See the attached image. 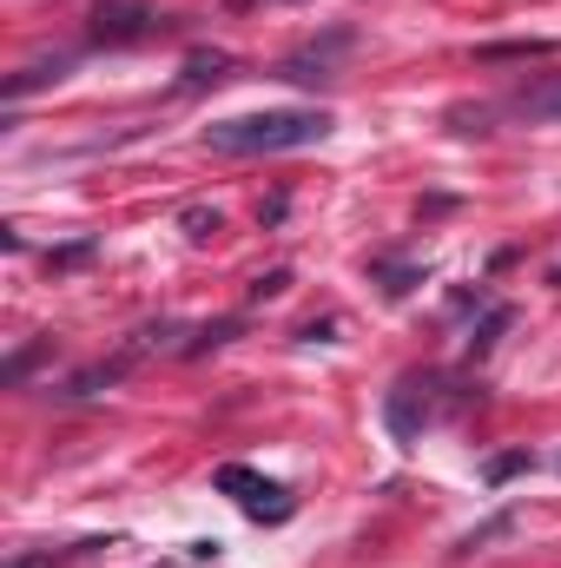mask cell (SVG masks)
<instances>
[{"mask_svg": "<svg viewBox=\"0 0 561 568\" xmlns=\"http://www.w3.org/2000/svg\"><path fill=\"white\" fill-rule=\"evenodd\" d=\"M516 324V304H489L482 311V324H476V337H469V357H489L496 344H502V331Z\"/></svg>", "mask_w": 561, "mask_h": 568, "instance_id": "obj_11", "label": "cell"}, {"mask_svg": "<svg viewBox=\"0 0 561 568\" xmlns=\"http://www.w3.org/2000/svg\"><path fill=\"white\" fill-rule=\"evenodd\" d=\"M238 331H245V317H212V324H198V331L185 337V351H178V357H205V351H225Z\"/></svg>", "mask_w": 561, "mask_h": 568, "instance_id": "obj_9", "label": "cell"}, {"mask_svg": "<svg viewBox=\"0 0 561 568\" xmlns=\"http://www.w3.org/2000/svg\"><path fill=\"white\" fill-rule=\"evenodd\" d=\"M330 113L324 106H272V113H238V120H212L205 145L225 159H265V152H304V145L330 140Z\"/></svg>", "mask_w": 561, "mask_h": 568, "instance_id": "obj_1", "label": "cell"}, {"mask_svg": "<svg viewBox=\"0 0 561 568\" xmlns=\"http://www.w3.org/2000/svg\"><path fill=\"white\" fill-rule=\"evenodd\" d=\"M284 212H290V192H272V199L258 205V219H265V225H278Z\"/></svg>", "mask_w": 561, "mask_h": 568, "instance_id": "obj_21", "label": "cell"}, {"mask_svg": "<svg viewBox=\"0 0 561 568\" xmlns=\"http://www.w3.org/2000/svg\"><path fill=\"white\" fill-rule=\"evenodd\" d=\"M140 357L133 351H120V357H100V364H86V371H73L67 384H60V397H100V390H113L126 371H133Z\"/></svg>", "mask_w": 561, "mask_h": 568, "instance_id": "obj_6", "label": "cell"}, {"mask_svg": "<svg viewBox=\"0 0 561 568\" xmlns=\"http://www.w3.org/2000/svg\"><path fill=\"white\" fill-rule=\"evenodd\" d=\"M178 232H185L192 245H212V239L225 232V219H218V205H185V212H178Z\"/></svg>", "mask_w": 561, "mask_h": 568, "instance_id": "obj_13", "label": "cell"}, {"mask_svg": "<svg viewBox=\"0 0 561 568\" xmlns=\"http://www.w3.org/2000/svg\"><path fill=\"white\" fill-rule=\"evenodd\" d=\"M337 53H350V27H330L324 40L297 47L278 67V80H290V87H330V80H337Z\"/></svg>", "mask_w": 561, "mask_h": 568, "instance_id": "obj_5", "label": "cell"}, {"mask_svg": "<svg viewBox=\"0 0 561 568\" xmlns=\"http://www.w3.org/2000/svg\"><path fill=\"white\" fill-rule=\"evenodd\" d=\"M159 568H165V562H159Z\"/></svg>", "mask_w": 561, "mask_h": 568, "instance_id": "obj_23", "label": "cell"}, {"mask_svg": "<svg viewBox=\"0 0 561 568\" xmlns=\"http://www.w3.org/2000/svg\"><path fill=\"white\" fill-rule=\"evenodd\" d=\"M40 357H53V337H33L27 351H13V357H7V371H0V384L13 390V384H20V377H27V371L40 364Z\"/></svg>", "mask_w": 561, "mask_h": 568, "instance_id": "obj_16", "label": "cell"}, {"mask_svg": "<svg viewBox=\"0 0 561 568\" xmlns=\"http://www.w3.org/2000/svg\"><path fill=\"white\" fill-rule=\"evenodd\" d=\"M172 20H159L145 0H93V20H86V40L93 47H140L152 33H165Z\"/></svg>", "mask_w": 561, "mask_h": 568, "instance_id": "obj_3", "label": "cell"}, {"mask_svg": "<svg viewBox=\"0 0 561 568\" xmlns=\"http://www.w3.org/2000/svg\"><path fill=\"white\" fill-rule=\"evenodd\" d=\"M522 113H529V120H555V126H561V73L522 93Z\"/></svg>", "mask_w": 561, "mask_h": 568, "instance_id": "obj_15", "label": "cell"}, {"mask_svg": "<svg viewBox=\"0 0 561 568\" xmlns=\"http://www.w3.org/2000/svg\"><path fill=\"white\" fill-rule=\"evenodd\" d=\"M429 384H436V377L410 371V377H397L390 397H384V424H390V436H397V449H417L422 443V424H429Z\"/></svg>", "mask_w": 561, "mask_h": 568, "instance_id": "obj_4", "label": "cell"}, {"mask_svg": "<svg viewBox=\"0 0 561 568\" xmlns=\"http://www.w3.org/2000/svg\"><path fill=\"white\" fill-rule=\"evenodd\" d=\"M509 529H516V509H502V516H489V523H476V529H469V536L456 542V556H482V549H489V542H502Z\"/></svg>", "mask_w": 561, "mask_h": 568, "instance_id": "obj_14", "label": "cell"}, {"mask_svg": "<svg viewBox=\"0 0 561 568\" xmlns=\"http://www.w3.org/2000/svg\"><path fill=\"white\" fill-rule=\"evenodd\" d=\"M73 73V53H53V60H33V67H20L13 80H7V106L13 100H27V93H40V87H60Z\"/></svg>", "mask_w": 561, "mask_h": 568, "instance_id": "obj_7", "label": "cell"}, {"mask_svg": "<svg viewBox=\"0 0 561 568\" xmlns=\"http://www.w3.org/2000/svg\"><path fill=\"white\" fill-rule=\"evenodd\" d=\"M218 80H232V53H192L185 67H178V93H205V87H218Z\"/></svg>", "mask_w": 561, "mask_h": 568, "instance_id": "obj_8", "label": "cell"}, {"mask_svg": "<svg viewBox=\"0 0 561 568\" xmlns=\"http://www.w3.org/2000/svg\"><path fill=\"white\" fill-rule=\"evenodd\" d=\"M93 252H100L93 239H73V245H60V252H47V272H80V265H86Z\"/></svg>", "mask_w": 561, "mask_h": 568, "instance_id": "obj_19", "label": "cell"}, {"mask_svg": "<svg viewBox=\"0 0 561 568\" xmlns=\"http://www.w3.org/2000/svg\"><path fill=\"white\" fill-rule=\"evenodd\" d=\"M522 469H536V456H529V449H502V456H489L482 476H489V489H502V483H516Z\"/></svg>", "mask_w": 561, "mask_h": 568, "instance_id": "obj_17", "label": "cell"}, {"mask_svg": "<svg viewBox=\"0 0 561 568\" xmlns=\"http://www.w3.org/2000/svg\"><path fill=\"white\" fill-rule=\"evenodd\" d=\"M100 549H113V536H86V542H73V549H47V556H13L7 568H67V562H86V556H100Z\"/></svg>", "mask_w": 561, "mask_h": 568, "instance_id": "obj_10", "label": "cell"}, {"mask_svg": "<svg viewBox=\"0 0 561 568\" xmlns=\"http://www.w3.org/2000/svg\"><path fill=\"white\" fill-rule=\"evenodd\" d=\"M212 489L232 496L252 523H290V509H297V496H290L284 483L258 476V469H245V463H218V469H212Z\"/></svg>", "mask_w": 561, "mask_h": 568, "instance_id": "obj_2", "label": "cell"}, {"mask_svg": "<svg viewBox=\"0 0 561 568\" xmlns=\"http://www.w3.org/2000/svg\"><path fill=\"white\" fill-rule=\"evenodd\" d=\"M284 291H290V265H272V272H258V278H252V304L284 297Z\"/></svg>", "mask_w": 561, "mask_h": 568, "instance_id": "obj_20", "label": "cell"}, {"mask_svg": "<svg viewBox=\"0 0 561 568\" xmlns=\"http://www.w3.org/2000/svg\"><path fill=\"white\" fill-rule=\"evenodd\" d=\"M370 278H384V291H390V297H410L429 272H422V265H397V258H370Z\"/></svg>", "mask_w": 561, "mask_h": 568, "instance_id": "obj_12", "label": "cell"}, {"mask_svg": "<svg viewBox=\"0 0 561 568\" xmlns=\"http://www.w3.org/2000/svg\"><path fill=\"white\" fill-rule=\"evenodd\" d=\"M225 7H232V13H245V7H265V0H225Z\"/></svg>", "mask_w": 561, "mask_h": 568, "instance_id": "obj_22", "label": "cell"}, {"mask_svg": "<svg viewBox=\"0 0 561 568\" xmlns=\"http://www.w3.org/2000/svg\"><path fill=\"white\" fill-rule=\"evenodd\" d=\"M549 53V40H489L482 47V60H542Z\"/></svg>", "mask_w": 561, "mask_h": 568, "instance_id": "obj_18", "label": "cell"}]
</instances>
